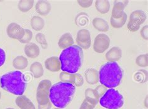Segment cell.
Masks as SVG:
<instances>
[{
	"mask_svg": "<svg viewBox=\"0 0 148 109\" xmlns=\"http://www.w3.org/2000/svg\"><path fill=\"white\" fill-rule=\"evenodd\" d=\"M75 92L76 87L73 84L60 81L50 88V102L56 108H64L71 102Z\"/></svg>",
	"mask_w": 148,
	"mask_h": 109,
	"instance_id": "6da1fadb",
	"label": "cell"
},
{
	"mask_svg": "<svg viewBox=\"0 0 148 109\" xmlns=\"http://www.w3.org/2000/svg\"><path fill=\"white\" fill-rule=\"evenodd\" d=\"M59 59L62 71L72 74L76 73L83 63V49L75 45L69 46L63 50Z\"/></svg>",
	"mask_w": 148,
	"mask_h": 109,
	"instance_id": "7a4b0ae2",
	"label": "cell"
},
{
	"mask_svg": "<svg viewBox=\"0 0 148 109\" xmlns=\"http://www.w3.org/2000/svg\"><path fill=\"white\" fill-rule=\"evenodd\" d=\"M123 77V70L116 62H107L101 66L99 72V81L108 88L118 87Z\"/></svg>",
	"mask_w": 148,
	"mask_h": 109,
	"instance_id": "3957f363",
	"label": "cell"
},
{
	"mask_svg": "<svg viewBox=\"0 0 148 109\" xmlns=\"http://www.w3.org/2000/svg\"><path fill=\"white\" fill-rule=\"evenodd\" d=\"M1 87L14 95H23L26 87L25 75L19 70L11 71L3 75L0 78Z\"/></svg>",
	"mask_w": 148,
	"mask_h": 109,
	"instance_id": "277c9868",
	"label": "cell"
},
{
	"mask_svg": "<svg viewBox=\"0 0 148 109\" xmlns=\"http://www.w3.org/2000/svg\"><path fill=\"white\" fill-rule=\"evenodd\" d=\"M101 106L106 109H120L124 106L123 96L114 88L108 89L99 100Z\"/></svg>",
	"mask_w": 148,
	"mask_h": 109,
	"instance_id": "5b68a950",
	"label": "cell"
},
{
	"mask_svg": "<svg viewBox=\"0 0 148 109\" xmlns=\"http://www.w3.org/2000/svg\"><path fill=\"white\" fill-rule=\"evenodd\" d=\"M51 86V81L49 80H43L39 83L36 90V100L38 105L45 106L50 102L49 90Z\"/></svg>",
	"mask_w": 148,
	"mask_h": 109,
	"instance_id": "8992f818",
	"label": "cell"
},
{
	"mask_svg": "<svg viewBox=\"0 0 148 109\" xmlns=\"http://www.w3.org/2000/svg\"><path fill=\"white\" fill-rule=\"evenodd\" d=\"M146 19V14L143 10L133 11L130 16L127 27L131 32H136L139 30L140 26Z\"/></svg>",
	"mask_w": 148,
	"mask_h": 109,
	"instance_id": "52a82bcc",
	"label": "cell"
},
{
	"mask_svg": "<svg viewBox=\"0 0 148 109\" xmlns=\"http://www.w3.org/2000/svg\"><path fill=\"white\" fill-rule=\"evenodd\" d=\"M111 40L107 34L104 33L98 34L95 39L93 50L98 53H103L110 45Z\"/></svg>",
	"mask_w": 148,
	"mask_h": 109,
	"instance_id": "ba28073f",
	"label": "cell"
},
{
	"mask_svg": "<svg viewBox=\"0 0 148 109\" xmlns=\"http://www.w3.org/2000/svg\"><path fill=\"white\" fill-rule=\"evenodd\" d=\"M76 41L77 45L84 50H88L91 45V37L89 31L86 29H81L77 33Z\"/></svg>",
	"mask_w": 148,
	"mask_h": 109,
	"instance_id": "9c48e42d",
	"label": "cell"
},
{
	"mask_svg": "<svg viewBox=\"0 0 148 109\" xmlns=\"http://www.w3.org/2000/svg\"><path fill=\"white\" fill-rule=\"evenodd\" d=\"M6 33L10 38L19 41L24 36L25 29L16 23H11L7 26Z\"/></svg>",
	"mask_w": 148,
	"mask_h": 109,
	"instance_id": "30bf717a",
	"label": "cell"
},
{
	"mask_svg": "<svg viewBox=\"0 0 148 109\" xmlns=\"http://www.w3.org/2000/svg\"><path fill=\"white\" fill-rule=\"evenodd\" d=\"M128 1H116L112 10L111 17L115 19L121 18L124 14V10L127 6Z\"/></svg>",
	"mask_w": 148,
	"mask_h": 109,
	"instance_id": "8fae6325",
	"label": "cell"
},
{
	"mask_svg": "<svg viewBox=\"0 0 148 109\" xmlns=\"http://www.w3.org/2000/svg\"><path fill=\"white\" fill-rule=\"evenodd\" d=\"M46 68L51 72H58L61 70V63L58 57H51L45 61Z\"/></svg>",
	"mask_w": 148,
	"mask_h": 109,
	"instance_id": "7c38bea8",
	"label": "cell"
},
{
	"mask_svg": "<svg viewBox=\"0 0 148 109\" xmlns=\"http://www.w3.org/2000/svg\"><path fill=\"white\" fill-rule=\"evenodd\" d=\"M108 62H116L122 57V50L118 46H113L105 54Z\"/></svg>",
	"mask_w": 148,
	"mask_h": 109,
	"instance_id": "4fadbf2b",
	"label": "cell"
},
{
	"mask_svg": "<svg viewBox=\"0 0 148 109\" xmlns=\"http://www.w3.org/2000/svg\"><path fill=\"white\" fill-rule=\"evenodd\" d=\"M35 10L41 16H47L51 11V5L48 1H38L35 5Z\"/></svg>",
	"mask_w": 148,
	"mask_h": 109,
	"instance_id": "5bb4252c",
	"label": "cell"
},
{
	"mask_svg": "<svg viewBox=\"0 0 148 109\" xmlns=\"http://www.w3.org/2000/svg\"><path fill=\"white\" fill-rule=\"evenodd\" d=\"M24 52L26 55L30 58H36L40 54V47L34 43H29L25 46Z\"/></svg>",
	"mask_w": 148,
	"mask_h": 109,
	"instance_id": "9a60e30c",
	"label": "cell"
},
{
	"mask_svg": "<svg viewBox=\"0 0 148 109\" xmlns=\"http://www.w3.org/2000/svg\"><path fill=\"white\" fill-rule=\"evenodd\" d=\"M74 43H75V41L70 33H65L62 34L58 43L59 47L63 50L74 45Z\"/></svg>",
	"mask_w": 148,
	"mask_h": 109,
	"instance_id": "2e32d148",
	"label": "cell"
},
{
	"mask_svg": "<svg viewBox=\"0 0 148 109\" xmlns=\"http://www.w3.org/2000/svg\"><path fill=\"white\" fill-rule=\"evenodd\" d=\"M85 80L89 85H95L99 82V72L95 68H88L84 73Z\"/></svg>",
	"mask_w": 148,
	"mask_h": 109,
	"instance_id": "e0dca14e",
	"label": "cell"
},
{
	"mask_svg": "<svg viewBox=\"0 0 148 109\" xmlns=\"http://www.w3.org/2000/svg\"><path fill=\"white\" fill-rule=\"evenodd\" d=\"M15 102L20 109H36L33 103L25 95L18 96Z\"/></svg>",
	"mask_w": 148,
	"mask_h": 109,
	"instance_id": "ac0fdd59",
	"label": "cell"
},
{
	"mask_svg": "<svg viewBox=\"0 0 148 109\" xmlns=\"http://www.w3.org/2000/svg\"><path fill=\"white\" fill-rule=\"evenodd\" d=\"M92 24L94 28L101 32H106L110 30V26H109L107 21L101 18H95L92 19Z\"/></svg>",
	"mask_w": 148,
	"mask_h": 109,
	"instance_id": "d6986e66",
	"label": "cell"
},
{
	"mask_svg": "<svg viewBox=\"0 0 148 109\" xmlns=\"http://www.w3.org/2000/svg\"><path fill=\"white\" fill-rule=\"evenodd\" d=\"M29 71L35 79H40L44 74V69L42 64L39 61H35L30 66Z\"/></svg>",
	"mask_w": 148,
	"mask_h": 109,
	"instance_id": "ffe728a7",
	"label": "cell"
},
{
	"mask_svg": "<svg viewBox=\"0 0 148 109\" xmlns=\"http://www.w3.org/2000/svg\"><path fill=\"white\" fill-rule=\"evenodd\" d=\"M28 65V59L24 56H18L14 58L13 60V66L15 69L18 70L25 69Z\"/></svg>",
	"mask_w": 148,
	"mask_h": 109,
	"instance_id": "44dd1931",
	"label": "cell"
},
{
	"mask_svg": "<svg viewBox=\"0 0 148 109\" xmlns=\"http://www.w3.org/2000/svg\"><path fill=\"white\" fill-rule=\"evenodd\" d=\"M95 7L100 13L106 14L110 10L111 5L108 0H97L95 2Z\"/></svg>",
	"mask_w": 148,
	"mask_h": 109,
	"instance_id": "7402d4cb",
	"label": "cell"
},
{
	"mask_svg": "<svg viewBox=\"0 0 148 109\" xmlns=\"http://www.w3.org/2000/svg\"><path fill=\"white\" fill-rule=\"evenodd\" d=\"M30 25L34 30L39 32V31H41L44 28L45 21L44 19L40 17L34 16L31 19Z\"/></svg>",
	"mask_w": 148,
	"mask_h": 109,
	"instance_id": "603a6c76",
	"label": "cell"
},
{
	"mask_svg": "<svg viewBox=\"0 0 148 109\" xmlns=\"http://www.w3.org/2000/svg\"><path fill=\"white\" fill-rule=\"evenodd\" d=\"M127 19V14L124 12L123 16L119 19H115L112 17H111L110 19V23L111 25L115 29H118L122 27L126 24V21Z\"/></svg>",
	"mask_w": 148,
	"mask_h": 109,
	"instance_id": "cb8c5ba5",
	"label": "cell"
},
{
	"mask_svg": "<svg viewBox=\"0 0 148 109\" xmlns=\"http://www.w3.org/2000/svg\"><path fill=\"white\" fill-rule=\"evenodd\" d=\"M34 3L33 0H21L18 2V8L21 12L26 13L32 9Z\"/></svg>",
	"mask_w": 148,
	"mask_h": 109,
	"instance_id": "d4e9b609",
	"label": "cell"
},
{
	"mask_svg": "<svg viewBox=\"0 0 148 109\" xmlns=\"http://www.w3.org/2000/svg\"><path fill=\"white\" fill-rule=\"evenodd\" d=\"M85 99L88 100L89 102L92 103L95 106L99 102V99L96 97L94 92V89L88 88L85 91Z\"/></svg>",
	"mask_w": 148,
	"mask_h": 109,
	"instance_id": "484cf974",
	"label": "cell"
},
{
	"mask_svg": "<svg viewBox=\"0 0 148 109\" xmlns=\"http://www.w3.org/2000/svg\"><path fill=\"white\" fill-rule=\"evenodd\" d=\"M148 54L147 53L142 54L136 58V63L140 67H147L148 65Z\"/></svg>",
	"mask_w": 148,
	"mask_h": 109,
	"instance_id": "4316f807",
	"label": "cell"
},
{
	"mask_svg": "<svg viewBox=\"0 0 148 109\" xmlns=\"http://www.w3.org/2000/svg\"><path fill=\"white\" fill-rule=\"evenodd\" d=\"M35 39L39 44H40L42 49H47L48 45L45 34L42 33H38L35 36Z\"/></svg>",
	"mask_w": 148,
	"mask_h": 109,
	"instance_id": "83f0119b",
	"label": "cell"
},
{
	"mask_svg": "<svg viewBox=\"0 0 148 109\" xmlns=\"http://www.w3.org/2000/svg\"><path fill=\"white\" fill-rule=\"evenodd\" d=\"M60 79L63 82L70 83L73 84L74 74L66 72H61L60 74Z\"/></svg>",
	"mask_w": 148,
	"mask_h": 109,
	"instance_id": "f1b7e54d",
	"label": "cell"
},
{
	"mask_svg": "<svg viewBox=\"0 0 148 109\" xmlns=\"http://www.w3.org/2000/svg\"><path fill=\"white\" fill-rule=\"evenodd\" d=\"M33 32L29 29H25V34L23 37L19 41L23 44H28L33 38Z\"/></svg>",
	"mask_w": 148,
	"mask_h": 109,
	"instance_id": "f546056e",
	"label": "cell"
},
{
	"mask_svg": "<svg viewBox=\"0 0 148 109\" xmlns=\"http://www.w3.org/2000/svg\"><path fill=\"white\" fill-rule=\"evenodd\" d=\"M84 83V79L83 76L80 73H74L73 85L76 87H81Z\"/></svg>",
	"mask_w": 148,
	"mask_h": 109,
	"instance_id": "4dcf8cb0",
	"label": "cell"
},
{
	"mask_svg": "<svg viewBox=\"0 0 148 109\" xmlns=\"http://www.w3.org/2000/svg\"><path fill=\"white\" fill-rule=\"evenodd\" d=\"M108 90V88L106 87H104L103 85H98V87H96L95 89H94V92L95 93V94L96 97H98V99L99 100L101 97L103 96V95Z\"/></svg>",
	"mask_w": 148,
	"mask_h": 109,
	"instance_id": "1f68e13d",
	"label": "cell"
},
{
	"mask_svg": "<svg viewBox=\"0 0 148 109\" xmlns=\"http://www.w3.org/2000/svg\"><path fill=\"white\" fill-rule=\"evenodd\" d=\"M143 73H141V72L139 70L138 72V73H136L135 75V79L136 80H138L141 83V80H143V83L146 82L147 81V71L144 70H142Z\"/></svg>",
	"mask_w": 148,
	"mask_h": 109,
	"instance_id": "d6a6232c",
	"label": "cell"
},
{
	"mask_svg": "<svg viewBox=\"0 0 148 109\" xmlns=\"http://www.w3.org/2000/svg\"><path fill=\"white\" fill-rule=\"evenodd\" d=\"M77 3H78V5L83 8H88L90 6H92L93 1L92 0H77Z\"/></svg>",
	"mask_w": 148,
	"mask_h": 109,
	"instance_id": "836d02e7",
	"label": "cell"
},
{
	"mask_svg": "<svg viewBox=\"0 0 148 109\" xmlns=\"http://www.w3.org/2000/svg\"><path fill=\"white\" fill-rule=\"evenodd\" d=\"M95 107V105H94L92 103L90 102L89 101L85 99L82 104L81 105L79 109H94Z\"/></svg>",
	"mask_w": 148,
	"mask_h": 109,
	"instance_id": "e575fe53",
	"label": "cell"
},
{
	"mask_svg": "<svg viewBox=\"0 0 148 109\" xmlns=\"http://www.w3.org/2000/svg\"><path fill=\"white\" fill-rule=\"evenodd\" d=\"M140 35L145 40L148 39V26L145 25L140 30Z\"/></svg>",
	"mask_w": 148,
	"mask_h": 109,
	"instance_id": "d590c367",
	"label": "cell"
},
{
	"mask_svg": "<svg viewBox=\"0 0 148 109\" xmlns=\"http://www.w3.org/2000/svg\"><path fill=\"white\" fill-rule=\"evenodd\" d=\"M6 61V53L4 50L0 48V67L5 64Z\"/></svg>",
	"mask_w": 148,
	"mask_h": 109,
	"instance_id": "8d00e7d4",
	"label": "cell"
},
{
	"mask_svg": "<svg viewBox=\"0 0 148 109\" xmlns=\"http://www.w3.org/2000/svg\"><path fill=\"white\" fill-rule=\"evenodd\" d=\"M52 107V103L49 102L48 103H47L45 106H40V105H38V109H51Z\"/></svg>",
	"mask_w": 148,
	"mask_h": 109,
	"instance_id": "74e56055",
	"label": "cell"
},
{
	"mask_svg": "<svg viewBox=\"0 0 148 109\" xmlns=\"http://www.w3.org/2000/svg\"><path fill=\"white\" fill-rule=\"evenodd\" d=\"M145 106L146 108H147V96L146 97V99L145 100Z\"/></svg>",
	"mask_w": 148,
	"mask_h": 109,
	"instance_id": "f35d334b",
	"label": "cell"
},
{
	"mask_svg": "<svg viewBox=\"0 0 148 109\" xmlns=\"http://www.w3.org/2000/svg\"><path fill=\"white\" fill-rule=\"evenodd\" d=\"M1 93L0 92V99H1Z\"/></svg>",
	"mask_w": 148,
	"mask_h": 109,
	"instance_id": "ab89813d",
	"label": "cell"
},
{
	"mask_svg": "<svg viewBox=\"0 0 148 109\" xmlns=\"http://www.w3.org/2000/svg\"><path fill=\"white\" fill-rule=\"evenodd\" d=\"M6 109H15V108H10H10H7Z\"/></svg>",
	"mask_w": 148,
	"mask_h": 109,
	"instance_id": "60d3db41",
	"label": "cell"
},
{
	"mask_svg": "<svg viewBox=\"0 0 148 109\" xmlns=\"http://www.w3.org/2000/svg\"><path fill=\"white\" fill-rule=\"evenodd\" d=\"M54 109H62V108H54Z\"/></svg>",
	"mask_w": 148,
	"mask_h": 109,
	"instance_id": "b9f144b4",
	"label": "cell"
},
{
	"mask_svg": "<svg viewBox=\"0 0 148 109\" xmlns=\"http://www.w3.org/2000/svg\"><path fill=\"white\" fill-rule=\"evenodd\" d=\"M0 78H1V77H0ZM0 87H1V85H0Z\"/></svg>",
	"mask_w": 148,
	"mask_h": 109,
	"instance_id": "7bdbcfd3",
	"label": "cell"
}]
</instances>
